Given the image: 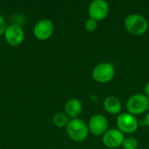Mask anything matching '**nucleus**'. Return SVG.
<instances>
[{
  "instance_id": "f257e3e1",
  "label": "nucleus",
  "mask_w": 149,
  "mask_h": 149,
  "mask_svg": "<svg viewBox=\"0 0 149 149\" xmlns=\"http://www.w3.org/2000/svg\"><path fill=\"white\" fill-rule=\"evenodd\" d=\"M148 25V19L139 13H132L128 15L124 21L125 29L130 34L134 36H141L146 33Z\"/></svg>"
},
{
  "instance_id": "f03ea898",
  "label": "nucleus",
  "mask_w": 149,
  "mask_h": 149,
  "mask_svg": "<svg viewBox=\"0 0 149 149\" xmlns=\"http://www.w3.org/2000/svg\"><path fill=\"white\" fill-rule=\"evenodd\" d=\"M66 133L69 138L75 142H82L88 137V125L81 119L75 118L69 120L66 126Z\"/></svg>"
},
{
  "instance_id": "7ed1b4c3",
  "label": "nucleus",
  "mask_w": 149,
  "mask_h": 149,
  "mask_svg": "<svg viewBox=\"0 0 149 149\" xmlns=\"http://www.w3.org/2000/svg\"><path fill=\"white\" fill-rule=\"evenodd\" d=\"M127 113L136 116L148 112L149 109V100L142 93H135L130 96L126 103Z\"/></svg>"
},
{
  "instance_id": "20e7f679",
  "label": "nucleus",
  "mask_w": 149,
  "mask_h": 149,
  "mask_svg": "<svg viewBox=\"0 0 149 149\" xmlns=\"http://www.w3.org/2000/svg\"><path fill=\"white\" fill-rule=\"evenodd\" d=\"M115 76L114 66L108 62H102L94 66L92 72V77L94 81L105 84L113 79Z\"/></svg>"
},
{
  "instance_id": "39448f33",
  "label": "nucleus",
  "mask_w": 149,
  "mask_h": 149,
  "mask_svg": "<svg viewBox=\"0 0 149 149\" xmlns=\"http://www.w3.org/2000/svg\"><path fill=\"white\" fill-rule=\"evenodd\" d=\"M117 128L124 134H133L139 127V121L136 117L129 113H121L116 119Z\"/></svg>"
},
{
  "instance_id": "423d86ee",
  "label": "nucleus",
  "mask_w": 149,
  "mask_h": 149,
  "mask_svg": "<svg viewBox=\"0 0 149 149\" xmlns=\"http://www.w3.org/2000/svg\"><path fill=\"white\" fill-rule=\"evenodd\" d=\"M87 10L90 18L99 22L104 20L108 16L110 7L105 0H93L90 3Z\"/></svg>"
},
{
  "instance_id": "0eeeda50",
  "label": "nucleus",
  "mask_w": 149,
  "mask_h": 149,
  "mask_svg": "<svg viewBox=\"0 0 149 149\" xmlns=\"http://www.w3.org/2000/svg\"><path fill=\"white\" fill-rule=\"evenodd\" d=\"M89 132L95 136H103L108 130V120L107 117L101 113L93 114L88 122Z\"/></svg>"
},
{
  "instance_id": "6e6552de",
  "label": "nucleus",
  "mask_w": 149,
  "mask_h": 149,
  "mask_svg": "<svg viewBox=\"0 0 149 149\" xmlns=\"http://www.w3.org/2000/svg\"><path fill=\"white\" fill-rule=\"evenodd\" d=\"M125 140V134L118 128L108 129L102 136L103 145L110 149H116L120 148Z\"/></svg>"
},
{
  "instance_id": "1a4fd4ad",
  "label": "nucleus",
  "mask_w": 149,
  "mask_h": 149,
  "mask_svg": "<svg viewBox=\"0 0 149 149\" xmlns=\"http://www.w3.org/2000/svg\"><path fill=\"white\" fill-rule=\"evenodd\" d=\"M3 35L6 42L12 46L19 45L24 38V32L21 25L17 24H11L8 25Z\"/></svg>"
},
{
  "instance_id": "9d476101",
  "label": "nucleus",
  "mask_w": 149,
  "mask_h": 149,
  "mask_svg": "<svg viewBox=\"0 0 149 149\" xmlns=\"http://www.w3.org/2000/svg\"><path fill=\"white\" fill-rule=\"evenodd\" d=\"M54 31V24L52 20L45 18L39 20L33 28V34L38 40L44 41L52 37Z\"/></svg>"
},
{
  "instance_id": "9b49d317",
  "label": "nucleus",
  "mask_w": 149,
  "mask_h": 149,
  "mask_svg": "<svg viewBox=\"0 0 149 149\" xmlns=\"http://www.w3.org/2000/svg\"><path fill=\"white\" fill-rule=\"evenodd\" d=\"M82 102L76 98H72L68 100L65 105V113L71 119L78 118L82 113Z\"/></svg>"
},
{
  "instance_id": "f8f14e48",
  "label": "nucleus",
  "mask_w": 149,
  "mask_h": 149,
  "mask_svg": "<svg viewBox=\"0 0 149 149\" xmlns=\"http://www.w3.org/2000/svg\"><path fill=\"white\" fill-rule=\"evenodd\" d=\"M103 107L107 113L112 115H119L121 113V102L115 96H108L104 100Z\"/></svg>"
},
{
  "instance_id": "ddd939ff",
  "label": "nucleus",
  "mask_w": 149,
  "mask_h": 149,
  "mask_svg": "<svg viewBox=\"0 0 149 149\" xmlns=\"http://www.w3.org/2000/svg\"><path fill=\"white\" fill-rule=\"evenodd\" d=\"M69 117L65 113H57L53 116V124L58 127V128H63L66 127V126L69 123Z\"/></svg>"
},
{
  "instance_id": "4468645a",
  "label": "nucleus",
  "mask_w": 149,
  "mask_h": 149,
  "mask_svg": "<svg viewBox=\"0 0 149 149\" xmlns=\"http://www.w3.org/2000/svg\"><path fill=\"white\" fill-rule=\"evenodd\" d=\"M138 146H139L138 141L134 137L129 136L125 138L121 147L123 148V149H137Z\"/></svg>"
},
{
  "instance_id": "2eb2a0df",
  "label": "nucleus",
  "mask_w": 149,
  "mask_h": 149,
  "mask_svg": "<svg viewBox=\"0 0 149 149\" xmlns=\"http://www.w3.org/2000/svg\"><path fill=\"white\" fill-rule=\"evenodd\" d=\"M98 27V22L93 18H89L86 20V24H85V28L87 31L89 32H93Z\"/></svg>"
},
{
  "instance_id": "dca6fc26",
  "label": "nucleus",
  "mask_w": 149,
  "mask_h": 149,
  "mask_svg": "<svg viewBox=\"0 0 149 149\" xmlns=\"http://www.w3.org/2000/svg\"><path fill=\"white\" fill-rule=\"evenodd\" d=\"M7 28V24H6V21L3 18V17L2 15H0V36L3 35L5 31Z\"/></svg>"
},
{
  "instance_id": "f3484780",
  "label": "nucleus",
  "mask_w": 149,
  "mask_h": 149,
  "mask_svg": "<svg viewBox=\"0 0 149 149\" xmlns=\"http://www.w3.org/2000/svg\"><path fill=\"white\" fill-rule=\"evenodd\" d=\"M144 95L149 100V81L146 83L144 87Z\"/></svg>"
},
{
  "instance_id": "a211bd4d",
  "label": "nucleus",
  "mask_w": 149,
  "mask_h": 149,
  "mask_svg": "<svg viewBox=\"0 0 149 149\" xmlns=\"http://www.w3.org/2000/svg\"><path fill=\"white\" fill-rule=\"evenodd\" d=\"M144 124L149 128V112L146 114V116L144 118Z\"/></svg>"
}]
</instances>
